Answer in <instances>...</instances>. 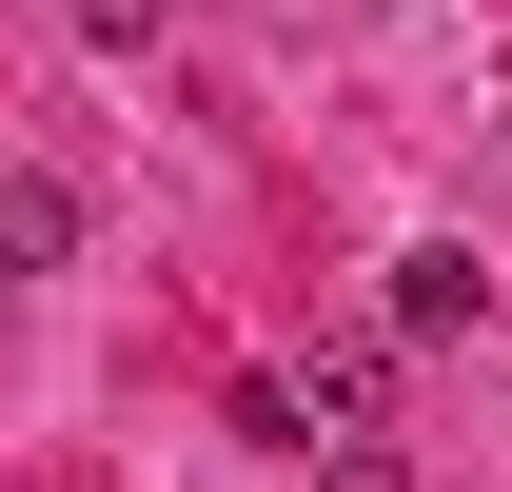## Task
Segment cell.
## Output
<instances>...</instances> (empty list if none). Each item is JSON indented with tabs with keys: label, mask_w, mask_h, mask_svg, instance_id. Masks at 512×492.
Returning a JSON list of instances; mask_svg holds the SVG:
<instances>
[{
	"label": "cell",
	"mask_w": 512,
	"mask_h": 492,
	"mask_svg": "<svg viewBox=\"0 0 512 492\" xmlns=\"http://www.w3.org/2000/svg\"><path fill=\"white\" fill-rule=\"evenodd\" d=\"M473 315H493L473 237H414V256H394V335H473Z\"/></svg>",
	"instance_id": "6da1fadb"
},
{
	"label": "cell",
	"mask_w": 512,
	"mask_h": 492,
	"mask_svg": "<svg viewBox=\"0 0 512 492\" xmlns=\"http://www.w3.org/2000/svg\"><path fill=\"white\" fill-rule=\"evenodd\" d=\"M296 414L375 433V414H394V335H316V374H296Z\"/></svg>",
	"instance_id": "7a4b0ae2"
},
{
	"label": "cell",
	"mask_w": 512,
	"mask_h": 492,
	"mask_svg": "<svg viewBox=\"0 0 512 492\" xmlns=\"http://www.w3.org/2000/svg\"><path fill=\"white\" fill-rule=\"evenodd\" d=\"M60 256H79V197H60V178H0V296L60 276Z\"/></svg>",
	"instance_id": "3957f363"
},
{
	"label": "cell",
	"mask_w": 512,
	"mask_h": 492,
	"mask_svg": "<svg viewBox=\"0 0 512 492\" xmlns=\"http://www.w3.org/2000/svg\"><path fill=\"white\" fill-rule=\"evenodd\" d=\"M493 315H512V276H493Z\"/></svg>",
	"instance_id": "277c9868"
}]
</instances>
